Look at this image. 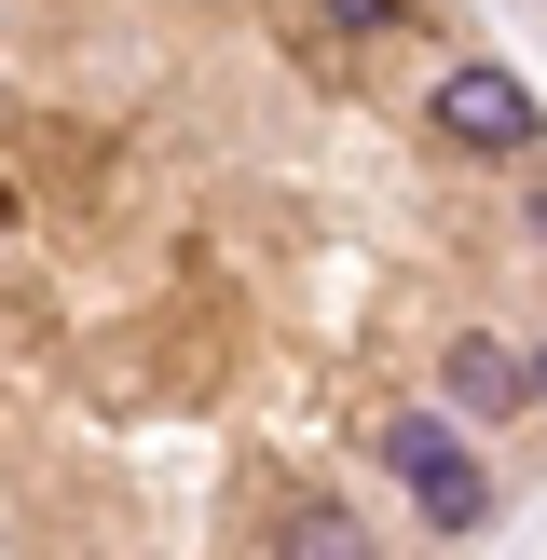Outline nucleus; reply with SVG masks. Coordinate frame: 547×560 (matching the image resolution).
I'll list each match as a JSON object with an SVG mask.
<instances>
[{
    "instance_id": "1",
    "label": "nucleus",
    "mask_w": 547,
    "mask_h": 560,
    "mask_svg": "<svg viewBox=\"0 0 547 560\" xmlns=\"http://www.w3.org/2000/svg\"><path fill=\"white\" fill-rule=\"evenodd\" d=\"M383 479H397L438 534H479V506H492V492H479V452H465L452 410H397V424H383Z\"/></svg>"
},
{
    "instance_id": "2",
    "label": "nucleus",
    "mask_w": 547,
    "mask_h": 560,
    "mask_svg": "<svg viewBox=\"0 0 547 560\" xmlns=\"http://www.w3.org/2000/svg\"><path fill=\"white\" fill-rule=\"evenodd\" d=\"M438 137H452V151H520V137H534V96H520L507 69H438Z\"/></svg>"
},
{
    "instance_id": "3",
    "label": "nucleus",
    "mask_w": 547,
    "mask_h": 560,
    "mask_svg": "<svg viewBox=\"0 0 547 560\" xmlns=\"http://www.w3.org/2000/svg\"><path fill=\"white\" fill-rule=\"evenodd\" d=\"M438 397H452V424H507V410L534 397V355H507V342H452Z\"/></svg>"
},
{
    "instance_id": "4",
    "label": "nucleus",
    "mask_w": 547,
    "mask_h": 560,
    "mask_svg": "<svg viewBox=\"0 0 547 560\" xmlns=\"http://www.w3.org/2000/svg\"><path fill=\"white\" fill-rule=\"evenodd\" d=\"M274 560H370V520L356 506H288V547Z\"/></svg>"
},
{
    "instance_id": "5",
    "label": "nucleus",
    "mask_w": 547,
    "mask_h": 560,
    "mask_svg": "<svg viewBox=\"0 0 547 560\" xmlns=\"http://www.w3.org/2000/svg\"><path fill=\"white\" fill-rule=\"evenodd\" d=\"M315 14H328V27H397L410 0H315Z\"/></svg>"
},
{
    "instance_id": "6",
    "label": "nucleus",
    "mask_w": 547,
    "mask_h": 560,
    "mask_svg": "<svg viewBox=\"0 0 547 560\" xmlns=\"http://www.w3.org/2000/svg\"><path fill=\"white\" fill-rule=\"evenodd\" d=\"M534 397H547V342H534Z\"/></svg>"
}]
</instances>
